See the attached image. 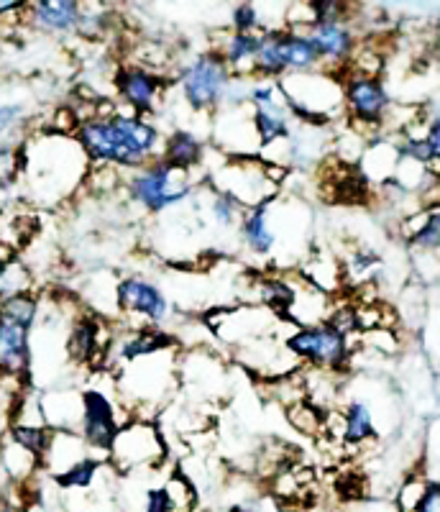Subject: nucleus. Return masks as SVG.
I'll return each instance as SVG.
<instances>
[{
  "label": "nucleus",
  "mask_w": 440,
  "mask_h": 512,
  "mask_svg": "<svg viewBox=\"0 0 440 512\" xmlns=\"http://www.w3.org/2000/svg\"><path fill=\"white\" fill-rule=\"evenodd\" d=\"M164 136L167 134H162L151 118L118 111L110 118H90L80 123L72 139L90 167H116L128 175L162 157Z\"/></svg>",
  "instance_id": "1"
},
{
  "label": "nucleus",
  "mask_w": 440,
  "mask_h": 512,
  "mask_svg": "<svg viewBox=\"0 0 440 512\" xmlns=\"http://www.w3.org/2000/svg\"><path fill=\"white\" fill-rule=\"evenodd\" d=\"M282 98L290 108L292 121L305 128H328L330 123H338L343 113V90L341 80L336 75L323 70L313 72H292L277 80Z\"/></svg>",
  "instance_id": "2"
},
{
  "label": "nucleus",
  "mask_w": 440,
  "mask_h": 512,
  "mask_svg": "<svg viewBox=\"0 0 440 512\" xmlns=\"http://www.w3.org/2000/svg\"><path fill=\"white\" fill-rule=\"evenodd\" d=\"M123 190L128 192L131 203L144 208L151 216H162L190 200L192 192L197 190V182L195 175L159 157L136 172H128Z\"/></svg>",
  "instance_id": "3"
},
{
  "label": "nucleus",
  "mask_w": 440,
  "mask_h": 512,
  "mask_svg": "<svg viewBox=\"0 0 440 512\" xmlns=\"http://www.w3.org/2000/svg\"><path fill=\"white\" fill-rule=\"evenodd\" d=\"M177 361H180V349H167L144 356V359L128 361V364H121L116 387L131 402V408H162L172 392L180 387Z\"/></svg>",
  "instance_id": "4"
},
{
  "label": "nucleus",
  "mask_w": 440,
  "mask_h": 512,
  "mask_svg": "<svg viewBox=\"0 0 440 512\" xmlns=\"http://www.w3.org/2000/svg\"><path fill=\"white\" fill-rule=\"evenodd\" d=\"M164 459H167V443L154 420H128L118 428L108 451V464L123 474L154 472L164 464Z\"/></svg>",
  "instance_id": "5"
},
{
  "label": "nucleus",
  "mask_w": 440,
  "mask_h": 512,
  "mask_svg": "<svg viewBox=\"0 0 440 512\" xmlns=\"http://www.w3.org/2000/svg\"><path fill=\"white\" fill-rule=\"evenodd\" d=\"M172 315L167 295L144 274H123L116 282V318L126 331L162 328Z\"/></svg>",
  "instance_id": "6"
},
{
  "label": "nucleus",
  "mask_w": 440,
  "mask_h": 512,
  "mask_svg": "<svg viewBox=\"0 0 440 512\" xmlns=\"http://www.w3.org/2000/svg\"><path fill=\"white\" fill-rule=\"evenodd\" d=\"M282 341L302 367L323 369V372L333 374H343V369L351 367V359H354L356 351L354 341H348L346 336L333 331L328 323L295 328Z\"/></svg>",
  "instance_id": "7"
},
{
  "label": "nucleus",
  "mask_w": 440,
  "mask_h": 512,
  "mask_svg": "<svg viewBox=\"0 0 440 512\" xmlns=\"http://www.w3.org/2000/svg\"><path fill=\"white\" fill-rule=\"evenodd\" d=\"M231 80V72L226 70L223 59L213 49L197 54L192 62L182 64L180 72H177V85L182 90V100L197 116H213L218 111Z\"/></svg>",
  "instance_id": "8"
},
{
  "label": "nucleus",
  "mask_w": 440,
  "mask_h": 512,
  "mask_svg": "<svg viewBox=\"0 0 440 512\" xmlns=\"http://www.w3.org/2000/svg\"><path fill=\"white\" fill-rule=\"evenodd\" d=\"M338 80H341L343 113H346L348 126H354L369 139L382 134V123L394 103L382 77H361L341 72Z\"/></svg>",
  "instance_id": "9"
},
{
  "label": "nucleus",
  "mask_w": 440,
  "mask_h": 512,
  "mask_svg": "<svg viewBox=\"0 0 440 512\" xmlns=\"http://www.w3.org/2000/svg\"><path fill=\"white\" fill-rule=\"evenodd\" d=\"M208 182L213 190L223 192L231 200H236L241 208H254V205L269 203L279 195V187L264 175V159L256 157H226Z\"/></svg>",
  "instance_id": "10"
},
{
  "label": "nucleus",
  "mask_w": 440,
  "mask_h": 512,
  "mask_svg": "<svg viewBox=\"0 0 440 512\" xmlns=\"http://www.w3.org/2000/svg\"><path fill=\"white\" fill-rule=\"evenodd\" d=\"M121 425L116 402L110 400L103 390H98V387L82 390V418L77 425V436L85 441L90 454L103 464H108V451Z\"/></svg>",
  "instance_id": "11"
},
{
  "label": "nucleus",
  "mask_w": 440,
  "mask_h": 512,
  "mask_svg": "<svg viewBox=\"0 0 440 512\" xmlns=\"http://www.w3.org/2000/svg\"><path fill=\"white\" fill-rule=\"evenodd\" d=\"M167 77L157 72L144 70L139 64H123L113 75V90H116L121 108L134 116L151 118L162 108L164 93H167Z\"/></svg>",
  "instance_id": "12"
},
{
  "label": "nucleus",
  "mask_w": 440,
  "mask_h": 512,
  "mask_svg": "<svg viewBox=\"0 0 440 512\" xmlns=\"http://www.w3.org/2000/svg\"><path fill=\"white\" fill-rule=\"evenodd\" d=\"M305 36L318 54L320 70L336 77L341 75L348 59L354 57L356 47H359V31H356L351 16L313 21L305 29Z\"/></svg>",
  "instance_id": "13"
},
{
  "label": "nucleus",
  "mask_w": 440,
  "mask_h": 512,
  "mask_svg": "<svg viewBox=\"0 0 440 512\" xmlns=\"http://www.w3.org/2000/svg\"><path fill=\"white\" fill-rule=\"evenodd\" d=\"M31 333V326L0 313V384H13L18 395L29 390Z\"/></svg>",
  "instance_id": "14"
},
{
  "label": "nucleus",
  "mask_w": 440,
  "mask_h": 512,
  "mask_svg": "<svg viewBox=\"0 0 440 512\" xmlns=\"http://www.w3.org/2000/svg\"><path fill=\"white\" fill-rule=\"evenodd\" d=\"M213 141L226 157H259L249 103L220 105L213 113Z\"/></svg>",
  "instance_id": "15"
},
{
  "label": "nucleus",
  "mask_w": 440,
  "mask_h": 512,
  "mask_svg": "<svg viewBox=\"0 0 440 512\" xmlns=\"http://www.w3.org/2000/svg\"><path fill=\"white\" fill-rule=\"evenodd\" d=\"M82 16V3L77 0H39L26 3L24 24L49 36L75 34Z\"/></svg>",
  "instance_id": "16"
},
{
  "label": "nucleus",
  "mask_w": 440,
  "mask_h": 512,
  "mask_svg": "<svg viewBox=\"0 0 440 512\" xmlns=\"http://www.w3.org/2000/svg\"><path fill=\"white\" fill-rule=\"evenodd\" d=\"M338 413H341L343 420L341 446H366V443L379 438L377 413H374V400L371 397H351Z\"/></svg>",
  "instance_id": "17"
},
{
  "label": "nucleus",
  "mask_w": 440,
  "mask_h": 512,
  "mask_svg": "<svg viewBox=\"0 0 440 512\" xmlns=\"http://www.w3.org/2000/svg\"><path fill=\"white\" fill-rule=\"evenodd\" d=\"M41 415L49 431H70L77 433L82 418V390H49L39 397Z\"/></svg>",
  "instance_id": "18"
},
{
  "label": "nucleus",
  "mask_w": 440,
  "mask_h": 512,
  "mask_svg": "<svg viewBox=\"0 0 440 512\" xmlns=\"http://www.w3.org/2000/svg\"><path fill=\"white\" fill-rule=\"evenodd\" d=\"M259 39L261 34H236V31H228L218 47H213V52L223 59L231 77H236V80H256L254 59L256 49H259Z\"/></svg>",
  "instance_id": "19"
},
{
  "label": "nucleus",
  "mask_w": 440,
  "mask_h": 512,
  "mask_svg": "<svg viewBox=\"0 0 440 512\" xmlns=\"http://www.w3.org/2000/svg\"><path fill=\"white\" fill-rule=\"evenodd\" d=\"M90 448L85 446V441H82L77 433H70V431H52V438H49V446H47V454H44V459H41V469L44 472L52 474L54 479L62 477V474H67L75 464H80V461L90 459ZM95 459V456H93Z\"/></svg>",
  "instance_id": "20"
},
{
  "label": "nucleus",
  "mask_w": 440,
  "mask_h": 512,
  "mask_svg": "<svg viewBox=\"0 0 440 512\" xmlns=\"http://www.w3.org/2000/svg\"><path fill=\"white\" fill-rule=\"evenodd\" d=\"M205 157H208V144H205V139H200L195 131L177 128V131L164 136V162L174 164V167H180L185 169V172H190V175H195L197 169L205 164Z\"/></svg>",
  "instance_id": "21"
},
{
  "label": "nucleus",
  "mask_w": 440,
  "mask_h": 512,
  "mask_svg": "<svg viewBox=\"0 0 440 512\" xmlns=\"http://www.w3.org/2000/svg\"><path fill=\"white\" fill-rule=\"evenodd\" d=\"M238 233H241V241H244L246 249L254 256H261V259H264V256L274 254V233L267 218V203L246 208L244 213H241Z\"/></svg>",
  "instance_id": "22"
},
{
  "label": "nucleus",
  "mask_w": 440,
  "mask_h": 512,
  "mask_svg": "<svg viewBox=\"0 0 440 512\" xmlns=\"http://www.w3.org/2000/svg\"><path fill=\"white\" fill-rule=\"evenodd\" d=\"M284 29L264 31L259 39L254 59L256 80H279L287 75V59H284Z\"/></svg>",
  "instance_id": "23"
},
{
  "label": "nucleus",
  "mask_w": 440,
  "mask_h": 512,
  "mask_svg": "<svg viewBox=\"0 0 440 512\" xmlns=\"http://www.w3.org/2000/svg\"><path fill=\"white\" fill-rule=\"evenodd\" d=\"M284 59H287V75L292 72H313L320 70L318 54L305 36V31L284 29Z\"/></svg>",
  "instance_id": "24"
},
{
  "label": "nucleus",
  "mask_w": 440,
  "mask_h": 512,
  "mask_svg": "<svg viewBox=\"0 0 440 512\" xmlns=\"http://www.w3.org/2000/svg\"><path fill=\"white\" fill-rule=\"evenodd\" d=\"M6 436L11 438L13 443L29 451L31 456H36L41 464L44 454H47L49 438H52V431H49L47 425H18V423H8Z\"/></svg>",
  "instance_id": "25"
},
{
  "label": "nucleus",
  "mask_w": 440,
  "mask_h": 512,
  "mask_svg": "<svg viewBox=\"0 0 440 512\" xmlns=\"http://www.w3.org/2000/svg\"><path fill=\"white\" fill-rule=\"evenodd\" d=\"M24 292H34V274H31V269L24 262H18V259L0 264V300L24 295Z\"/></svg>",
  "instance_id": "26"
},
{
  "label": "nucleus",
  "mask_w": 440,
  "mask_h": 512,
  "mask_svg": "<svg viewBox=\"0 0 440 512\" xmlns=\"http://www.w3.org/2000/svg\"><path fill=\"white\" fill-rule=\"evenodd\" d=\"M284 415H287L292 428H295L297 433H302V436H323V413H320L318 408H313L310 402H295V405H290V408L284 410Z\"/></svg>",
  "instance_id": "27"
},
{
  "label": "nucleus",
  "mask_w": 440,
  "mask_h": 512,
  "mask_svg": "<svg viewBox=\"0 0 440 512\" xmlns=\"http://www.w3.org/2000/svg\"><path fill=\"white\" fill-rule=\"evenodd\" d=\"M382 267V256L377 254V251L371 249H356L354 254L348 256V262L343 269V282L351 280L356 282V285H369V277L377 269Z\"/></svg>",
  "instance_id": "28"
},
{
  "label": "nucleus",
  "mask_w": 440,
  "mask_h": 512,
  "mask_svg": "<svg viewBox=\"0 0 440 512\" xmlns=\"http://www.w3.org/2000/svg\"><path fill=\"white\" fill-rule=\"evenodd\" d=\"M123 182H126V175L118 172L116 167H90L82 185H85L87 192L103 198V195H113L116 190H123Z\"/></svg>",
  "instance_id": "29"
},
{
  "label": "nucleus",
  "mask_w": 440,
  "mask_h": 512,
  "mask_svg": "<svg viewBox=\"0 0 440 512\" xmlns=\"http://www.w3.org/2000/svg\"><path fill=\"white\" fill-rule=\"evenodd\" d=\"M210 200H208V210H210V218H213V223L218 228H233L238 226V221H241V213H244V208L236 203V200H231L228 195H223V192L213 190L210 187Z\"/></svg>",
  "instance_id": "30"
},
{
  "label": "nucleus",
  "mask_w": 440,
  "mask_h": 512,
  "mask_svg": "<svg viewBox=\"0 0 440 512\" xmlns=\"http://www.w3.org/2000/svg\"><path fill=\"white\" fill-rule=\"evenodd\" d=\"M103 466H105L103 461H98L90 456V459H85V461H80V464L72 466L67 474L57 477V484L64 489H85L95 482V477H98Z\"/></svg>",
  "instance_id": "31"
},
{
  "label": "nucleus",
  "mask_w": 440,
  "mask_h": 512,
  "mask_svg": "<svg viewBox=\"0 0 440 512\" xmlns=\"http://www.w3.org/2000/svg\"><path fill=\"white\" fill-rule=\"evenodd\" d=\"M412 249L417 251V254H428V256H435L438 254V246H440V216H438V208L430 210L428 221L423 223V228L415 233L410 239Z\"/></svg>",
  "instance_id": "32"
},
{
  "label": "nucleus",
  "mask_w": 440,
  "mask_h": 512,
  "mask_svg": "<svg viewBox=\"0 0 440 512\" xmlns=\"http://www.w3.org/2000/svg\"><path fill=\"white\" fill-rule=\"evenodd\" d=\"M356 344L366 351H377V354H397L400 351V336L397 331H389V328H374V331H366L356 336Z\"/></svg>",
  "instance_id": "33"
},
{
  "label": "nucleus",
  "mask_w": 440,
  "mask_h": 512,
  "mask_svg": "<svg viewBox=\"0 0 440 512\" xmlns=\"http://www.w3.org/2000/svg\"><path fill=\"white\" fill-rule=\"evenodd\" d=\"M231 31L236 34H264L261 8L254 3H241L231 11Z\"/></svg>",
  "instance_id": "34"
},
{
  "label": "nucleus",
  "mask_w": 440,
  "mask_h": 512,
  "mask_svg": "<svg viewBox=\"0 0 440 512\" xmlns=\"http://www.w3.org/2000/svg\"><path fill=\"white\" fill-rule=\"evenodd\" d=\"M433 477H428V474H410V477L402 482L400 492H397V512H412L417 507V502H420V497H423L425 487H428V482Z\"/></svg>",
  "instance_id": "35"
},
{
  "label": "nucleus",
  "mask_w": 440,
  "mask_h": 512,
  "mask_svg": "<svg viewBox=\"0 0 440 512\" xmlns=\"http://www.w3.org/2000/svg\"><path fill=\"white\" fill-rule=\"evenodd\" d=\"M80 128V118L72 111V105H59L54 111L52 121H49V134L54 136H75V131Z\"/></svg>",
  "instance_id": "36"
},
{
  "label": "nucleus",
  "mask_w": 440,
  "mask_h": 512,
  "mask_svg": "<svg viewBox=\"0 0 440 512\" xmlns=\"http://www.w3.org/2000/svg\"><path fill=\"white\" fill-rule=\"evenodd\" d=\"M412 512H440V484L435 479H430L423 497H420V502H417V507Z\"/></svg>",
  "instance_id": "37"
},
{
  "label": "nucleus",
  "mask_w": 440,
  "mask_h": 512,
  "mask_svg": "<svg viewBox=\"0 0 440 512\" xmlns=\"http://www.w3.org/2000/svg\"><path fill=\"white\" fill-rule=\"evenodd\" d=\"M21 116H24V108H21L18 103L0 105V136L8 134V131L21 121Z\"/></svg>",
  "instance_id": "38"
},
{
  "label": "nucleus",
  "mask_w": 440,
  "mask_h": 512,
  "mask_svg": "<svg viewBox=\"0 0 440 512\" xmlns=\"http://www.w3.org/2000/svg\"><path fill=\"white\" fill-rule=\"evenodd\" d=\"M24 11L26 3H16V0H0V24H6L8 18H18L21 24H24Z\"/></svg>",
  "instance_id": "39"
},
{
  "label": "nucleus",
  "mask_w": 440,
  "mask_h": 512,
  "mask_svg": "<svg viewBox=\"0 0 440 512\" xmlns=\"http://www.w3.org/2000/svg\"><path fill=\"white\" fill-rule=\"evenodd\" d=\"M0 512H26L21 505H13V502H0Z\"/></svg>",
  "instance_id": "40"
}]
</instances>
